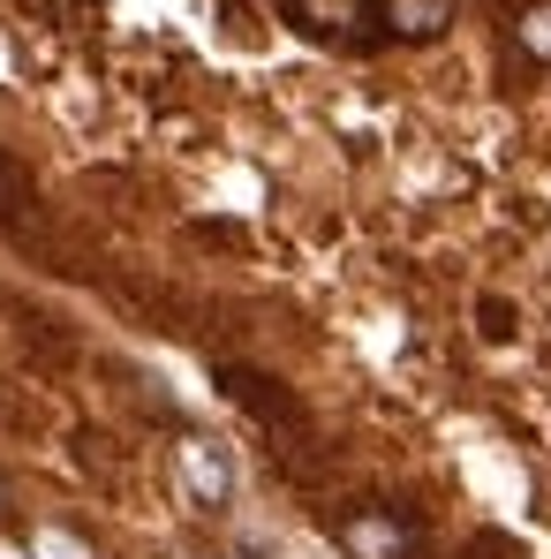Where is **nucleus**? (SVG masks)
Masks as SVG:
<instances>
[{
  "label": "nucleus",
  "instance_id": "obj_1",
  "mask_svg": "<svg viewBox=\"0 0 551 559\" xmlns=\"http://www.w3.org/2000/svg\"><path fill=\"white\" fill-rule=\"evenodd\" d=\"M182 484L196 491V507H227L235 468H227V454H219L212 439H182Z\"/></svg>",
  "mask_w": 551,
  "mask_h": 559
},
{
  "label": "nucleus",
  "instance_id": "obj_2",
  "mask_svg": "<svg viewBox=\"0 0 551 559\" xmlns=\"http://www.w3.org/2000/svg\"><path fill=\"white\" fill-rule=\"evenodd\" d=\"M340 545L356 559H408V537L385 522V514H348V530H340Z\"/></svg>",
  "mask_w": 551,
  "mask_h": 559
},
{
  "label": "nucleus",
  "instance_id": "obj_3",
  "mask_svg": "<svg viewBox=\"0 0 551 559\" xmlns=\"http://www.w3.org/2000/svg\"><path fill=\"white\" fill-rule=\"evenodd\" d=\"M385 23H393L400 38H431V31L454 23V0H385Z\"/></svg>",
  "mask_w": 551,
  "mask_h": 559
},
{
  "label": "nucleus",
  "instance_id": "obj_4",
  "mask_svg": "<svg viewBox=\"0 0 551 559\" xmlns=\"http://www.w3.org/2000/svg\"><path fill=\"white\" fill-rule=\"evenodd\" d=\"M31 559H92V545H76L69 530H31Z\"/></svg>",
  "mask_w": 551,
  "mask_h": 559
},
{
  "label": "nucleus",
  "instance_id": "obj_5",
  "mask_svg": "<svg viewBox=\"0 0 551 559\" xmlns=\"http://www.w3.org/2000/svg\"><path fill=\"white\" fill-rule=\"evenodd\" d=\"M522 46L551 61V0H544V8H529V23H522Z\"/></svg>",
  "mask_w": 551,
  "mask_h": 559
}]
</instances>
